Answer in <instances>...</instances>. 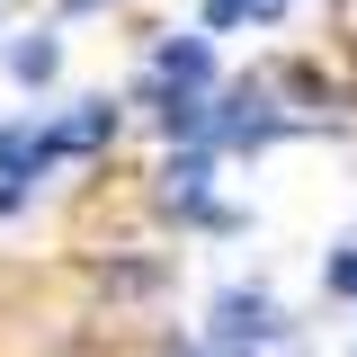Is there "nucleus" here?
Returning <instances> with one entry per match:
<instances>
[{
	"instance_id": "39448f33",
	"label": "nucleus",
	"mask_w": 357,
	"mask_h": 357,
	"mask_svg": "<svg viewBox=\"0 0 357 357\" xmlns=\"http://www.w3.org/2000/svg\"><path fill=\"white\" fill-rule=\"evenodd\" d=\"M331 286H349V295H357V250H340V268H331Z\"/></svg>"
},
{
	"instance_id": "f03ea898",
	"label": "nucleus",
	"mask_w": 357,
	"mask_h": 357,
	"mask_svg": "<svg viewBox=\"0 0 357 357\" xmlns=\"http://www.w3.org/2000/svg\"><path fill=\"white\" fill-rule=\"evenodd\" d=\"M206 72H215V63H206V45H197V36L161 45V81H170V89H206Z\"/></svg>"
},
{
	"instance_id": "f257e3e1",
	"label": "nucleus",
	"mask_w": 357,
	"mask_h": 357,
	"mask_svg": "<svg viewBox=\"0 0 357 357\" xmlns=\"http://www.w3.org/2000/svg\"><path fill=\"white\" fill-rule=\"evenodd\" d=\"M268 340H277V304H268L259 286H250V295L232 286V295L215 304V349H223V357H241V349H268Z\"/></svg>"
},
{
	"instance_id": "7ed1b4c3",
	"label": "nucleus",
	"mask_w": 357,
	"mask_h": 357,
	"mask_svg": "<svg viewBox=\"0 0 357 357\" xmlns=\"http://www.w3.org/2000/svg\"><path fill=\"white\" fill-rule=\"evenodd\" d=\"M259 9H277V0H206V27H241V18H259Z\"/></svg>"
},
{
	"instance_id": "20e7f679",
	"label": "nucleus",
	"mask_w": 357,
	"mask_h": 357,
	"mask_svg": "<svg viewBox=\"0 0 357 357\" xmlns=\"http://www.w3.org/2000/svg\"><path fill=\"white\" fill-rule=\"evenodd\" d=\"M45 72H54V45H45V36L18 45V81H45Z\"/></svg>"
}]
</instances>
